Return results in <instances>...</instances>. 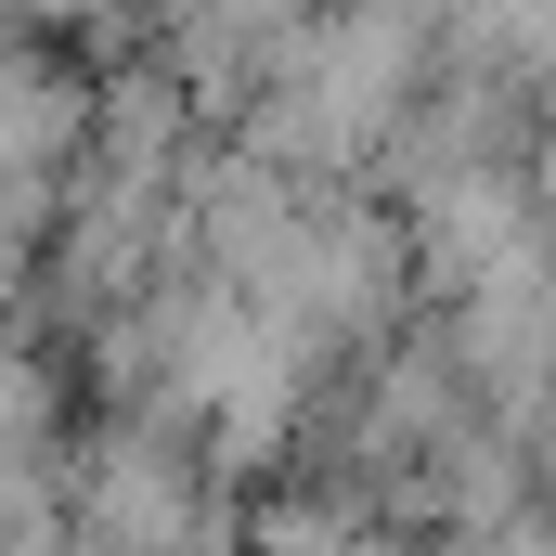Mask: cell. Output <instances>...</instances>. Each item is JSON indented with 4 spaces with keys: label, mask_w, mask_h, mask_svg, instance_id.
Instances as JSON below:
<instances>
[{
    "label": "cell",
    "mask_w": 556,
    "mask_h": 556,
    "mask_svg": "<svg viewBox=\"0 0 556 556\" xmlns=\"http://www.w3.org/2000/svg\"><path fill=\"white\" fill-rule=\"evenodd\" d=\"M13 26H52V39H117L130 0H13Z\"/></svg>",
    "instance_id": "obj_1"
}]
</instances>
